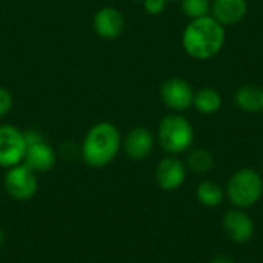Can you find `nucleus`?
Wrapping results in <instances>:
<instances>
[{
    "label": "nucleus",
    "instance_id": "nucleus-5",
    "mask_svg": "<svg viewBox=\"0 0 263 263\" xmlns=\"http://www.w3.org/2000/svg\"><path fill=\"white\" fill-rule=\"evenodd\" d=\"M26 154L25 134L11 125H0V166L12 168L23 163Z\"/></svg>",
    "mask_w": 263,
    "mask_h": 263
},
{
    "label": "nucleus",
    "instance_id": "nucleus-7",
    "mask_svg": "<svg viewBox=\"0 0 263 263\" xmlns=\"http://www.w3.org/2000/svg\"><path fill=\"white\" fill-rule=\"evenodd\" d=\"M160 97L168 108L174 111H185L193 106L194 91L186 80L173 77L163 82L160 88Z\"/></svg>",
    "mask_w": 263,
    "mask_h": 263
},
{
    "label": "nucleus",
    "instance_id": "nucleus-25",
    "mask_svg": "<svg viewBox=\"0 0 263 263\" xmlns=\"http://www.w3.org/2000/svg\"><path fill=\"white\" fill-rule=\"evenodd\" d=\"M134 2H143V0H134Z\"/></svg>",
    "mask_w": 263,
    "mask_h": 263
},
{
    "label": "nucleus",
    "instance_id": "nucleus-13",
    "mask_svg": "<svg viewBox=\"0 0 263 263\" xmlns=\"http://www.w3.org/2000/svg\"><path fill=\"white\" fill-rule=\"evenodd\" d=\"M248 12L247 0H214L211 3V15L223 26L240 23Z\"/></svg>",
    "mask_w": 263,
    "mask_h": 263
},
{
    "label": "nucleus",
    "instance_id": "nucleus-22",
    "mask_svg": "<svg viewBox=\"0 0 263 263\" xmlns=\"http://www.w3.org/2000/svg\"><path fill=\"white\" fill-rule=\"evenodd\" d=\"M3 239H5V234H3V231H2V228H0V247H2V243H3Z\"/></svg>",
    "mask_w": 263,
    "mask_h": 263
},
{
    "label": "nucleus",
    "instance_id": "nucleus-10",
    "mask_svg": "<svg viewBox=\"0 0 263 263\" xmlns=\"http://www.w3.org/2000/svg\"><path fill=\"white\" fill-rule=\"evenodd\" d=\"M225 234L236 243H247L254 234V223L248 214L242 211H230L222 222Z\"/></svg>",
    "mask_w": 263,
    "mask_h": 263
},
{
    "label": "nucleus",
    "instance_id": "nucleus-16",
    "mask_svg": "<svg viewBox=\"0 0 263 263\" xmlns=\"http://www.w3.org/2000/svg\"><path fill=\"white\" fill-rule=\"evenodd\" d=\"M197 199L208 208L219 206L223 200V190L214 182H202L197 186Z\"/></svg>",
    "mask_w": 263,
    "mask_h": 263
},
{
    "label": "nucleus",
    "instance_id": "nucleus-15",
    "mask_svg": "<svg viewBox=\"0 0 263 263\" xmlns=\"http://www.w3.org/2000/svg\"><path fill=\"white\" fill-rule=\"evenodd\" d=\"M193 106L200 114L211 116V114H216L222 108V97L213 88H202L197 92H194Z\"/></svg>",
    "mask_w": 263,
    "mask_h": 263
},
{
    "label": "nucleus",
    "instance_id": "nucleus-14",
    "mask_svg": "<svg viewBox=\"0 0 263 263\" xmlns=\"http://www.w3.org/2000/svg\"><path fill=\"white\" fill-rule=\"evenodd\" d=\"M234 103L245 112L262 111V91L254 85H243L234 94Z\"/></svg>",
    "mask_w": 263,
    "mask_h": 263
},
{
    "label": "nucleus",
    "instance_id": "nucleus-11",
    "mask_svg": "<svg viewBox=\"0 0 263 263\" xmlns=\"http://www.w3.org/2000/svg\"><path fill=\"white\" fill-rule=\"evenodd\" d=\"M23 165L28 166L34 173H46L55 165V153L45 142V139L29 143L26 145Z\"/></svg>",
    "mask_w": 263,
    "mask_h": 263
},
{
    "label": "nucleus",
    "instance_id": "nucleus-3",
    "mask_svg": "<svg viewBox=\"0 0 263 263\" xmlns=\"http://www.w3.org/2000/svg\"><path fill=\"white\" fill-rule=\"evenodd\" d=\"M160 146L170 154H180L191 148L194 129L188 119L180 114H168L162 119L157 131Z\"/></svg>",
    "mask_w": 263,
    "mask_h": 263
},
{
    "label": "nucleus",
    "instance_id": "nucleus-18",
    "mask_svg": "<svg viewBox=\"0 0 263 263\" xmlns=\"http://www.w3.org/2000/svg\"><path fill=\"white\" fill-rule=\"evenodd\" d=\"M182 11L191 20L210 15L211 12V2L210 0H180Z\"/></svg>",
    "mask_w": 263,
    "mask_h": 263
},
{
    "label": "nucleus",
    "instance_id": "nucleus-12",
    "mask_svg": "<svg viewBox=\"0 0 263 263\" xmlns=\"http://www.w3.org/2000/svg\"><path fill=\"white\" fill-rule=\"evenodd\" d=\"M154 146V137L149 129L143 126H136L133 128L123 142L125 153L129 159L133 160H143L146 159Z\"/></svg>",
    "mask_w": 263,
    "mask_h": 263
},
{
    "label": "nucleus",
    "instance_id": "nucleus-4",
    "mask_svg": "<svg viewBox=\"0 0 263 263\" xmlns=\"http://www.w3.org/2000/svg\"><path fill=\"white\" fill-rule=\"evenodd\" d=\"M228 197L233 205L248 208L259 202L263 193V180L254 170L245 168L237 171L228 182Z\"/></svg>",
    "mask_w": 263,
    "mask_h": 263
},
{
    "label": "nucleus",
    "instance_id": "nucleus-21",
    "mask_svg": "<svg viewBox=\"0 0 263 263\" xmlns=\"http://www.w3.org/2000/svg\"><path fill=\"white\" fill-rule=\"evenodd\" d=\"M213 263H233V260L230 259V257H227V256H217Z\"/></svg>",
    "mask_w": 263,
    "mask_h": 263
},
{
    "label": "nucleus",
    "instance_id": "nucleus-1",
    "mask_svg": "<svg viewBox=\"0 0 263 263\" xmlns=\"http://www.w3.org/2000/svg\"><path fill=\"white\" fill-rule=\"evenodd\" d=\"M225 45V26L213 15L194 18L182 35L185 52L196 60H208L217 55Z\"/></svg>",
    "mask_w": 263,
    "mask_h": 263
},
{
    "label": "nucleus",
    "instance_id": "nucleus-2",
    "mask_svg": "<svg viewBox=\"0 0 263 263\" xmlns=\"http://www.w3.org/2000/svg\"><path fill=\"white\" fill-rule=\"evenodd\" d=\"M122 145L119 129L109 122L96 123L85 136L80 154L91 168H103L111 163Z\"/></svg>",
    "mask_w": 263,
    "mask_h": 263
},
{
    "label": "nucleus",
    "instance_id": "nucleus-19",
    "mask_svg": "<svg viewBox=\"0 0 263 263\" xmlns=\"http://www.w3.org/2000/svg\"><path fill=\"white\" fill-rule=\"evenodd\" d=\"M166 0H143V8L149 15H159L166 8Z\"/></svg>",
    "mask_w": 263,
    "mask_h": 263
},
{
    "label": "nucleus",
    "instance_id": "nucleus-23",
    "mask_svg": "<svg viewBox=\"0 0 263 263\" xmlns=\"http://www.w3.org/2000/svg\"><path fill=\"white\" fill-rule=\"evenodd\" d=\"M262 111H263V91H262Z\"/></svg>",
    "mask_w": 263,
    "mask_h": 263
},
{
    "label": "nucleus",
    "instance_id": "nucleus-17",
    "mask_svg": "<svg viewBox=\"0 0 263 263\" xmlns=\"http://www.w3.org/2000/svg\"><path fill=\"white\" fill-rule=\"evenodd\" d=\"M213 165H214V157L208 149L199 148L188 154V166L197 174L208 173L213 168Z\"/></svg>",
    "mask_w": 263,
    "mask_h": 263
},
{
    "label": "nucleus",
    "instance_id": "nucleus-24",
    "mask_svg": "<svg viewBox=\"0 0 263 263\" xmlns=\"http://www.w3.org/2000/svg\"><path fill=\"white\" fill-rule=\"evenodd\" d=\"M166 2H177V0H166Z\"/></svg>",
    "mask_w": 263,
    "mask_h": 263
},
{
    "label": "nucleus",
    "instance_id": "nucleus-6",
    "mask_svg": "<svg viewBox=\"0 0 263 263\" xmlns=\"http://www.w3.org/2000/svg\"><path fill=\"white\" fill-rule=\"evenodd\" d=\"M5 188L6 193L15 200H29L37 193L39 182L35 173L20 163L8 168L5 176Z\"/></svg>",
    "mask_w": 263,
    "mask_h": 263
},
{
    "label": "nucleus",
    "instance_id": "nucleus-9",
    "mask_svg": "<svg viewBox=\"0 0 263 263\" xmlns=\"http://www.w3.org/2000/svg\"><path fill=\"white\" fill-rule=\"evenodd\" d=\"M156 183L163 191H174L182 186L186 177V170L183 163L176 157L163 159L156 168Z\"/></svg>",
    "mask_w": 263,
    "mask_h": 263
},
{
    "label": "nucleus",
    "instance_id": "nucleus-8",
    "mask_svg": "<svg viewBox=\"0 0 263 263\" xmlns=\"http://www.w3.org/2000/svg\"><path fill=\"white\" fill-rule=\"evenodd\" d=\"M94 31L105 40H116L125 29V18L117 8L105 6L94 14Z\"/></svg>",
    "mask_w": 263,
    "mask_h": 263
},
{
    "label": "nucleus",
    "instance_id": "nucleus-20",
    "mask_svg": "<svg viewBox=\"0 0 263 263\" xmlns=\"http://www.w3.org/2000/svg\"><path fill=\"white\" fill-rule=\"evenodd\" d=\"M11 108H12V96L6 88L0 86V119L5 117L11 111Z\"/></svg>",
    "mask_w": 263,
    "mask_h": 263
}]
</instances>
